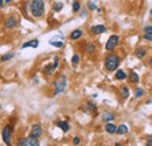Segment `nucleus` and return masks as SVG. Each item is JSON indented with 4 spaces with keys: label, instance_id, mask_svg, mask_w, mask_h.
I'll return each instance as SVG.
<instances>
[{
    "label": "nucleus",
    "instance_id": "nucleus-1",
    "mask_svg": "<svg viewBox=\"0 0 152 146\" xmlns=\"http://www.w3.org/2000/svg\"><path fill=\"white\" fill-rule=\"evenodd\" d=\"M31 12H32L33 17H35V18L42 17V14L45 12V2H43V0H32V2H31Z\"/></svg>",
    "mask_w": 152,
    "mask_h": 146
},
{
    "label": "nucleus",
    "instance_id": "nucleus-2",
    "mask_svg": "<svg viewBox=\"0 0 152 146\" xmlns=\"http://www.w3.org/2000/svg\"><path fill=\"white\" fill-rule=\"evenodd\" d=\"M119 62H121V61H119V57H118L117 55H115V54L109 55V56L105 58V62H104L105 69H107L108 72H114V70H116V69L118 68Z\"/></svg>",
    "mask_w": 152,
    "mask_h": 146
},
{
    "label": "nucleus",
    "instance_id": "nucleus-3",
    "mask_svg": "<svg viewBox=\"0 0 152 146\" xmlns=\"http://www.w3.org/2000/svg\"><path fill=\"white\" fill-rule=\"evenodd\" d=\"M66 85H67L66 77L64 76H60L56 81L54 82V95H58V93L63 92Z\"/></svg>",
    "mask_w": 152,
    "mask_h": 146
},
{
    "label": "nucleus",
    "instance_id": "nucleus-4",
    "mask_svg": "<svg viewBox=\"0 0 152 146\" xmlns=\"http://www.w3.org/2000/svg\"><path fill=\"white\" fill-rule=\"evenodd\" d=\"M18 144L20 146H39V140L38 138H34V137H32V136H29V137H27V138H21L19 142H18Z\"/></svg>",
    "mask_w": 152,
    "mask_h": 146
},
{
    "label": "nucleus",
    "instance_id": "nucleus-5",
    "mask_svg": "<svg viewBox=\"0 0 152 146\" xmlns=\"http://www.w3.org/2000/svg\"><path fill=\"white\" fill-rule=\"evenodd\" d=\"M118 41H119V37L117 36V35H111V36L109 37L107 45H105V49L109 50V52L114 50L115 48H116V46L118 45Z\"/></svg>",
    "mask_w": 152,
    "mask_h": 146
},
{
    "label": "nucleus",
    "instance_id": "nucleus-6",
    "mask_svg": "<svg viewBox=\"0 0 152 146\" xmlns=\"http://www.w3.org/2000/svg\"><path fill=\"white\" fill-rule=\"evenodd\" d=\"M11 132H12V128L10 126H6L2 130V139L7 145H11Z\"/></svg>",
    "mask_w": 152,
    "mask_h": 146
},
{
    "label": "nucleus",
    "instance_id": "nucleus-7",
    "mask_svg": "<svg viewBox=\"0 0 152 146\" xmlns=\"http://www.w3.org/2000/svg\"><path fill=\"white\" fill-rule=\"evenodd\" d=\"M42 133H43V130H42V128H41L39 124H35V125L32 126V131H31V136H32V137H34V138H40V137L42 136Z\"/></svg>",
    "mask_w": 152,
    "mask_h": 146
},
{
    "label": "nucleus",
    "instance_id": "nucleus-8",
    "mask_svg": "<svg viewBox=\"0 0 152 146\" xmlns=\"http://www.w3.org/2000/svg\"><path fill=\"white\" fill-rule=\"evenodd\" d=\"M4 25H5V27L8 28V29L14 28V27L17 26V19L13 18V17H10V18H7L4 21Z\"/></svg>",
    "mask_w": 152,
    "mask_h": 146
},
{
    "label": "nucleus",
    "instance_id": "nucleus-9",
    "mask_svg": "<svg viewBox=\"0 0 152 146\" xmlns=\"http://www.w3.org/2000/svg\"><path fill=\"white\" fill-rule=\"evenodd\" d=\"M90 31H91V33H94V34H102V33H104V32L107 31V28H105L103 25H97V26H93Z\"/></svg>",
    "mask_w": 152,
    "mask_h": 146
},
{
    "label": "nucleus",
    "instance_id": "nucleus-10",
    "mask_svg": "<svg viewBox=\"0 0 152 146\" xmlns=\"http://www.w3.org/2000/svg\"><path fill=\"white\" fill-rule=\"evenodd\" d=\"M39 46V41L37 39H34V40H31V41H28V42H26V43H23L22 46H21V49H23V48H27V47H32V48H37Z\"/></svg>",
    "mask_w": 152,
    "mask_h": 146
},
{
    "label": "nucleus",
    "instance_id": "nucleus-11",
    "mask_svg": "<svg viewBox=\"0 0 152 146\" xmlns=\"http://www.w3.org/2000/svg\"><path fill=\"white\" fill-rule=\"evenodd\" d=\"M84 52H86V53H88V54H91V53L96 52L95 45H94V43H91V42H88V43L86 45V47H84Z\"/></svg>",
    "mask_w": 152,
    "mask_h": 146
},
{
    "label": "nucleus",
    "instance_id": "nucleus-12",
    "mask_svg": "<svg viewBox=\"0 0 152 146\" xmlns=\"http://www.w3.org/2000/svg\"><path fill=\"white\" fill-rule=\"evenodd\" d=\"M102 119L104 120V122H111V120H114L115 119V116L114 113H110V112H104L103 115H102Z\"/></svg>",
    "mask_w": 152,
    "mask_h": 146
},
{
    "label": "nucleus",
    "instance_id": "nucleus-13",
    "mask_svg": "<svg viewBox=\"0 0 152 146\" xmlns=\"http://www.w3.org/2000/svg\"><path fill=\"white\" fill-rule=\"evenodd\" d=\"M82 34H83V32H82L81 29H75V31L72 32L70 39H72V40H77V39H80V37L82 36Z\"/></svg>",
    "mask_w": 152,
    "mask_h": 146
},
{
    "label": "nucleus",
    "instance_id": "nucleus-14",
    "mask_svg": "<svg viewBox=\"0 0 152 146\" xmlns=\"http://www.w3.org/2000/svg\"><path fill=\"white\" fill-rule=\"evenodd\" d=\"M105 131L108 132V133H115V132H117V128H116V125L114 124H111V123H107V125H105Z\"/></svg>",
    "mask_w": 152,
    "mask_h": 146
},
{
    "label": "nucleus",
    "instance_id": "nucleus-15",
    "mask_svg": "<svg viewBox=\"0 0 152 146\" xmlns=\"http://www.w3.org/2000/svg\"><path fill=\"white\" fill-rule=\"evenodd\" d=\"M121 97L123 99H126L129 97V88L126 85H123L122 89H121Z\"/></svg>",
    "mask_w": 152,
    "mask_h": 146
},
{
    "label": "nucleus",
    "instance_id": "nucleus-16",
    "mask_svg": "<svg viewBox=\"0 0 152 146\" xmlns=\"http://www.w3.org/2000/svg\"><path fill=\"white\" fill-rule=\"evenodd\" d=\"M129 81H130L131 83H138V81H139V76L134 73V72H131V73L129 74Z\"/></svg>",
    "mask_w": 152,
    "mask_h": 146
},
{
    "label": "nucleus",
    "instance_id": "nucleus-17",
    "mask_svg": "<svg viewBox=\"0 0 152 146\" xmlns=\"http://www.w3.org/2000/svg\"><path fill=\"white\" fill-rule=\"evenodd\" d=\"M57 126L61 128L62 131H64V132H68L69 131V124H68V122H60V123H57Z\"/></svg>",
    "mask_w": 152,
    "mask_h": 146
},
{
    "label": "nucleus",
    "instance_id": "nucleus-18",
    "mask_svg": "<svg viewBox=\"0 0 152 146\" xmlns=\"http://www.w3.org/2000/svg\"><path fill=\"white\" fill-rule=\"evenodd\" d=\"M54 69H55V66H53V64H48V66L45 67L43 72H45L46 75H52L53 72H54Z\"/></svg>",
    "mask_w": 152,
    "mask_h": 146
},
{
    "label": "nucleus",
    "instance_id": "nucleus-19",
    "mask_svg": "<svg viewBox=\"0 0 152 146\" xmlns=\"http://www.w3.org/2000/svg\"><path fill=\"white\" fill-rule=\"evenodd\" d=\"M128 132V126L125 125V124H122V125H119L118 128H117V133L118 134H124V133H126Z\"/></svg>",
    "mask_w": 152,
    "mask_h": 146
},
{
    "label": "nucleus",
    "instance_id": "nucleus-20",
    "mask_svg": "<svg viewBox=\"0 0 152 146\" xmlns=\"http://www.w3.org/2000/svg\"><path fill=\"white\" fill-rule=\"evenodd\" d=\"M115 76H116L117 80H125L126 78V74L124 73L123 70H117Z\"/></svg>",
    "mask_w": 152,
    "mask_h": 146
},
{
    "label": "nucleus",
    "instance_id": "nucleus-21",
    "mask_svg": "<svg viewBox=\"0 0 152 146\" xmlns=\"http://www.w3.org/2000/svg\"><path fill=\"white\" fill-rule=\"evenodd\" d=\"M145 55H146V50H145L144 48H140V49H138V50L136 52V56H137L138 58H143Z\"/></svg>",
    "mask_w": 152,
    "mask_h": 146
},
{
    "label": "nucleus",
    "instance_id": "nucleus-22",
    "mask_svg": "<svg viewBox=\"0 0 152 146\" xmlns=\"http://www.w3.org/2000/svg\"><path fill=\"white\" fill-rule=\"evenodd\" d=\"M86 107L88 108V109H87V111H88V112H91V111H94V110L96 109V105L94 104V103H91V102H88Z\"/></svg>",
    "mask_w": 152,
    "mask_h": 146
},
{
    "label": "nucleus",
    "instance_id": "nucleus-23",
    "mask_svg": "<svg viewBox=\"0 0 152 146\" xmlns=\"http://www.w3.org/2000/svg\"><path fill=\"white\" fill-rule=\"evenodd\" d=\"M49 43H50L52 46H55V47H57V48H61V47L63 46V42H62V41H53V40H52Z\"/></svg>",
    "mask_w": 152,
    "mask_h": 146
},
{
    "label": "nucleus",
    "instance_id": "nucleus-24",
    "mask_svg": "<svg viewBox=\"0 0 152 146\" xmlns=\"http://www.w3.org/2000/svg\"><path fill=\"white\" fill-rule=\"evenodd\" d=\"M13 57H14V54H13V53H12V54H8V55H5V56L1 57V61L5 62V61H8V60H11V58H13Z\"/></svg>",
    "mask_w": 152,
    "mask_h": 146
},
{
    "label": "nucleus",
    "instance_id": "nucleus-25",
    "mask_svg": "<svg viewBox=\"0 0 152 146\" xmlns=\"http://www.w3.org/2000/svg\"><path fill=\"white\" fill-rule=\"evenodd\" d=\"M78 9H80V2L75 0L74 2H73V11L74 12H78Z\"/></svg>",
    "mask_w": 152,
    "mask_h": 146
},
{
    "label": "nucleus",
    "instance_id": "nucleus-26",
    "mask_svg": "<svg viewBox=\"0 0 152 146\" xmlns=\"http://www.w3.org/2000/svg\"><path fill=\"white\" fill-rule=\"evenodd\" d=\"M143 93H144V91H143V89L138 88V89L136 90V93H134V96H136V98H139L140 96H143Z\"/></svg>",
    "mask_w": 152,
    "mask_h": 146
},
{
    "label": "nucleus",
    "instance_id": "nucleus-27",
    "mask_svg": "<svg viewBox=\"0 0 152 146\" xmlns=\"http://www.w3.org/2000/svg\"><path fill=\"white\" fill-rule=\"evenodd\" d=\"M62 7H63V5H62L61 2H57V4H55V6H54V11H55V12H58L60 9H62Z\"/></svg>",
    "mask_w": 152,
    "mask_h": 146
},
{
    "label": "nucleus",
    "instance_id": "nucleus-28",
    "mask_svg": "<svg viewBox=\"0 0 152 146\" xmlns=\"http://www.w3.org/2000/svg\"><path fill=\"white\" fill-rule=\"evenodd\" d=\"M72 61H73V64H77L78 61H80V56L78 55H74L73 58H72Z\"/></svg>",
    "mask_w": 152,
    "mask_h": 146
},
{
    "label": "nucleus",
    "instance_id": "nucleus-29",
    "mask_svg": "<svg viewBox=\"0 0 152 146\" xmlns=\"http://www.w3.org/2000/svg\"><path fill=\"white\" fill-rule=\"evenodd\" d=\"M144 32H145V33H148V34H151V35H152V26H146V27L144 28Z\"/></svg>",
    "mask_w": 152,
    "mask_h": 146
},
{
    "label": "nucleus",
    "instance_id": "nucleus-30",
    "mask_svg": "<svg viewBox=\"0 0 152 146\" xmlns=\"http://www.w3.org/2000/svg\"><path fill=\"white\" fill-rule=\"evenodd\" d=\"M88 7H89V9H90V11H94V9H96V8H97L94 2H89V4H88Z\"/></svg>",
    "mask_w": 152,
    "mask_h": 146
},
{
    "label": "nucleus",
    "instance_id": "nucleus-31",
    "mask_svg": "<svg viewBox=\"0 0 152 146\" xmlns=\"http://www.w3.org/2000/svg\"><path fill=\"white\" fill-rule=\"evenodd\" d=\"M144 39H145V40H149V41H152V35L151 34L145 33V34H144Z\"/></svg>",
    "mask_w": 152,
    "mask_h": 146
},
{
    "label": "nucleus",
    "instance_id": "nucleus-32",
    "mask_svg": "<svg viewBox=\"0 0 152 146\" xmlns=\"http://www.w3.org/2000/svg\"><path fill=\"white\" fill-rule=\"evenodd\" d=\"M146 145H148V146H152V136H149V137H148V142H146Z\"/></svg>",
    "mask_w": 152,
    "mask_h": 146
},
{
    "label": "nucleus",
    "instance_id": "nucleus-33",
    "mask_svg": "<svg viewBox=\"0 0 152 146\" xmlns=\"http://www.w3.org/2000/svg\"><path fill=\"white\" fill-rule=\"evenodd\" d=\"M73 143H74V145L80 144V138H78V137H75V138H74V140H73Z\"/></svg>",
    "mask_w": 152,
    "mask_h": 146
},
{
    "label": "nucleus",
    "instance_id": "nucleus-34",
    "mask_svg": "<svg viewBox=\"0 0 152 146\" xmlns=\"http://www.w3.org/2000/svg\"><path fill=\"white\" fill-rule=\"evenodd\" d=\"M57 63H58V57L55 56V57H54V66H55V68L57 67Z\"/></svg>",
    "mask_w": 152,
    "mask_h": 146
},
{
    "label": "nucleus",
    "instance_id": "nucleus-35",
    "mask_svg": "<svg viewBox=\"0 0 152 146\" xmlns=\"http://www.w3.org/2000/svg\"><path fill=\"white\" fill-rule=\"evenodd\" d=\"M0 6H1V7L4 6V1H2V0H0Z\"/></svg>",
    "mask_w": 152,
    "mask_h": 146
},
{
    "label": "nucleus",
    "instance_id": "nucleus-36",
    "mask_svg": "<svg viewBox=\"0 0 152 146\" xmlns=\"http://www.w3.org/2000/svg\"><path fill=\"white\" fill-rule=\"evenodd\" d=\"M149 63H150V64H151V66H152V58H150V61H149Z\"/></svg>",
    "mask_w": 152,
    "mask_h": 146
},
{
    "label": "nucleus",
    "instance_id": "nucleus-37",
    "mask_svg": "<svg viewBox=\"0 0 152 146\" xmlns=\"http://www.w3.org/2000/svg\"><path fill=\"white\" fill-rule=\"evenodd\" d=\"M5 1H6V2H10V1H12V0H5Z\"/></svg>",
    "mask_w": 152,
    "mask_h": 146
},
{
    "label": "nucleus",
    "instance_id": "nucleus-38",
    "mask_svg": "<svg viewBox=\"0 0 152 146\" xmlns=\"http://www.w3.org/2000/svg\"><path fill=\"white\" fill-rule=\"evenodd\" d=\"M150 13H151V15H152V9H151V11H150Z\"/></svg>",
    "mask_w": 152,
    "mask_h": 146
}]
</instances>
